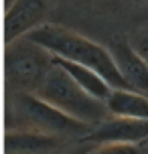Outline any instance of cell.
Segmentation results:
<instances>
[{
	"mask_svg": "<svg viewBox=\"0 0 148 154\" xmlns=\"http://www.w3.org/2000/svg\"><path fill=\"white\" fill-rule=\"evenodd\" d=\"M81 142L100 144H142L148 142V120L114 118L109 116L103 122L91 126V130L81 138Z\"/></svg>",
	"mask_w": 148,
	"mask_h": 154,
	"instance_id": "cell-6",
	"label": "cell"
},
{
	"mask_svg": "<svg viewBox=\"0 0 148 154\" xmlns=\"http://www.w3.org/2000/svg\"><path fill=\"white\" fill-rule=\"evenodd\" d=\"M53 67V55L45 47L20 37L6 43L4 75L8 93H37Z\"/></svg>",
	"mask_w": 148,
	"mask_h": 154,
	"instance_id": "cell-4",
	"label": "cell"
},
{
	"mask_svg": "<svg viewBox=\"0 0 148 154\" xmlns=\"http://www.w3.org/2000/svg\"><path fill=\"white\" fill-rule=\"evenodd\" d=\"M61 142L63 138L32 134V132H8L6 136L8 152H43V150H53L61 146Z\"/></svg>",
	"mask_w": 148,
	"mask_h": 154,
	"instance_id": "cell-10",
	"label": "cell"
},
{
	"mask_svg": "<svg viewBox=\"0 0 148 154\" xmlns=\"http://www.w3.org/2000/svg\"><path fill=\"white\" fill-rule=\"evenodd\" d=\"M128 43H130V47L148 63V24L136 29V31L128 37Z\"/></svg>",
	"mask_w": 148,
	"mask_h": 154,
	"instance_id": "cell-12",
	"label": "cell"
},
{
	"mask_svg": "<svg viewBox=\"0 0 148 154\" xmlns=\"http://www.w3.org/2000/svg\"><path fill=\"white\" fill-rule=\"evenodd\" d=\"M112 61L120 77L126 81L128 89L148 95V63L134 51L126 35H114L106 43Z\"/></svg>",
	"mask_w": 148,
	"mask_h": 154,
	"instance_id": "cell-5",
	"label": "cell"
},
{
	"mask_svg": "<svg viewBox=\"0 0 148 154\" xmlns=\"http://www.w3.org/2000/svg\"><path fill=\"white\" fill-rule=\"evenodd\" d=\"M51 2L55 0H14L4 16V41L12 43L43 24Z\"/></svg>",
	"mask_w": 148,
	"mask_h": 154,
	"instance_id": "cell-7",
	"label": "cell"
},
{
	"mask_svg": "<svg viewBox=\"0 0 148 154\" xmlns=\"http://www.w3.org/2000/svg\"><path fill=\"white\" fill-rule=\"evenodd\" d=\"M53 61H55V65H59L85 93H89L91 97H95V100H100V101L108 100V95L112 93V87H109V83L100 75V73H95V71L89 69V67L77 65V63L59 59V57H53Z\"/></svg>",
	"mask_w": 148,
	"mask_h": 154,
	"instance_id": "cell-9",
	"label": "cell"
},
{
	"mask_svg": "<svg viewBox=\"0 0 148 154\" xmlns=\"http://www.w3.org/2000/svg\"><path fill=\"white\" fill-rule=\"evenodd\" d=\"M89 154H144L142 144H100Z\"/></svg>",
	"mask_w": 148,
	"mask_h": 154,
	"instance_id": "cell-11",
	"label": "cell"
},
{
	"mask_svg": "<svg viewBox=\"0 0 148 154\" xmlns=\"http://www.w3.org/2000/svg\"><path fill=\"white\" fill-rule=\"evenodd\" d=\"M26 38L45 47L53 57L94 69L108 81L112 89H128V85L120 77L106 45L95 43L91 38H87L85 35L73 31V29H67L63 24L43 23L37 29H32L26 35Z\"/></svg>",
	"mask_w": 148,
	"mask_h": 154,
	"instance_id": "cell-1",
	"label": "cell"
},
{
	"mask_svg": "<svg viewBox=\"0 0 148 154\" xmlns=\"http://www.w3.org/2000/svg\"><path fill=\"white\" fill-rule=\"evenodd\" d=\"M144 154H148V142H146V148H144Z\"/></svg>",
	"mask_w": 148,
	"mask_h": 154,
	"instance_id": "cell-13",
	"label": "cell"
},
{
	"mask_svg": "<svg viewBox=\"0 0 148 154\" xmlns=\"http://www.w3.org/2000/svg\"><path fill=\"white\" fill-rule=\"evenodd\" d=\"M103 103L108 108V114L114 118L148 120V95L144 93L132 89H112Z\"/></svg>",
	"mask_w": 148,
	"mask_h": 154,
	"instance_id": "cell-8",
	"label": "cell"
},
{
	"mask_svg": "<svg viewBox=\"0 0 148 154\" xmlns=\"http://www.w3.org/2000/svg\"><path fill=\"white\" fill-rule=\"evenodd\" d=\"M6 130L81 140L91 126L65 116L35 93H10L6 103Z\"/></svg>",
	"mask_w": 148,
	"mask_h": 154,
	"instance_id": "cell-2",
	"label": "cell"
},
{
	"mask_svg": "<svg viewBox=\"0 0 148 154\" xmlns=\"http://www.w3.org/2000/svg\"><path fill=\"white\" fill-rule=\"evenodd\" d=\"M35 95H39L43 101H47L65 116L87 126H95L109 118L106 103L85 93L59 65H55V61Z\"/></svg>",
	"mask_w": 148,
	"mask_h": 154,
	"instance_id": "cell-3",
	"label": "cell"
}]
</instances>
